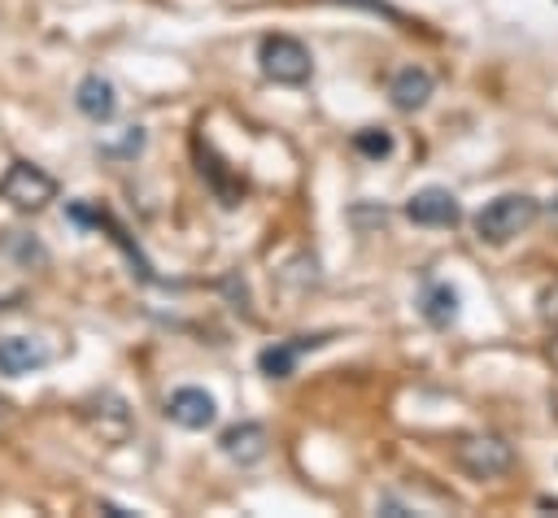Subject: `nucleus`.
Wrapping results in <instances>:
<instances>
[{
    "label": "nucleus",
    "mask_w": 558,
    "mask_h": 518,
    "mask_svg": "<svg viewBox=\"0 0 558 518\" xmlns=\"http://www.w3.org/2000/svg\"><path fill=\"white\" fill-rule=\"evenodd\" d=\"M257 65H262V74L270 83H283V87H301L314 74L310 48L301 39H292V35H266L262 48H257Z\"/></svg>",
    "instance_id": "obj_1"
},
{
    "label": "nucleus",
    "mask_w": 558,
    "mask_h": 518,
    "mask_svg": "<svg viewBox=\"0 0 558 518\" xmlns=\"http://www.w3.org/2000/svg\"><path fill=\"white\" fill-rule=\"evenodd\" d=\"M536 218V200L523 196V192H506L497 200H488L480 213H475V235L488 239V244H506L514 239L523 226H532Z\"/></svg>",
    "instance_id": "obj_2"
},
{
    "label": "nucleus",
    "mask_w": 558,
    "mask_h": 518,
    "mask_svg": "<svg viewBox=\"0 0 558 518\" xmlns=\"http://www.w3.org/2000/svg\"><path fill=\"white\" fill-rule=\"evenodd\" d=\"M0 200L13 205L17 213H39L57 200V178L31 161H13L0 178Z\"/></svg>",
    "instance_id": "obj_3"
},
{
    "label": "nucleus",
    "mask_w": 558,
    "mask_h": 518,
    "mask_svg": "<svg viewBox=\"0 0 558 518\" xmlns=\"http://www.w3.org/2000/svg\"><path fill=\"white\" fill-rule=\"evenodd\" d=\"M405 218L414 222V226H453L458 218H462V205H458V196L449 192V187H418L410 200H405Z\"/></svg>",
    "instance_id": "obj_4"
},
{
    "label": "nucleus",
    "mask_w": 558,
    "mask_h": 518,
    "mask_svg": "<svg viewBox=\"0 0 558 518\" xmlns=\"http://www.w3.org/2000/svg\"><path fill=\"white\" fill-rule=\"evenodd\" d=\"M166 418L174 427H183V431H205L218 418V400L205 387H174L166 396Z\"/></svg>",
    "instance_id": "obj_5"
},
{
    "label": "nucleus",
    "mask_w": 558,
    "mask_h": 518,
    "mask_svg": "<svg viewBox=\"0 0 558 518\" xmlns=\"http://www.w3.org/2000/svg\"><path fill=\"white\" fill-rule=\"evenodd\" d=\"M266 444H270V435H266L262 422H235V427H227V431L218 435L222 457L235 461V466H257V461L266 457Z\"/></svg>",
    "instance_id": "obj_6"
},
{
    "label": "nucleus",
    "mask_w": 558,
    "mask_h": 518,
    "mask_svg": "<svg viewBox=\"0 0 558 518\" xmlns=\"http://www.w3.org/2000/svg\"><path fill=\"white\" fill-rule=\"evenodd\" d=\"M323 344H327V335H292V340H279V344H270V348L257 353V370H262L266 379H288V374L296 370L301 353L323 348Z\"/></svg>",
    "instance_id": "obj_7"
},
{
    "label": "nucleus",
    "mask_w": 558,
    "mask_h": 518,
    "mask_svg": "<svg viewBox=\"0 0 558 518\" xmlns=\"http://www.w3.org/2000/svg\"><path fill=\"white\" fill-rule=\"evenodd\" d=\"M48 366V344L31 340V335H0V374L4 379H22L31 370Z\"/></svg>",
    "instance_id": "obj_8"
},
{
    "label": "nucleus",
    "mask_w": 558,
    "mask_h": 518,
    "mask_svg": "<svg viewBox=\"0 0 558 518\" xmlns=\"http://www.w3.org/2000/svg\"><path fill=\"white\" fill-rule=\"evenodd\" d=\"M458 457H462V466H466L475 479H493V474L510 470V461H514L510 444H501V440H466V444L458 448Z\"/></svg>",
    "instance_id": "obj_9"
},
{
    "label": "nucleus",
    "mask_w": 558,
    "mask_h": 518,
    "mask_svg": "<svg viewBox=\"0 0 558 518\" xmlns=\"http://www.w3.org/2000/svg\"><path fill=\"white\" fill-rule=\"evenodd\" d=\"M74 104H78L83 118L109 122V118L118 113V91H113V83H109L105 74H87V78H78V87H74Z\"/></svg>",
    "instance_id": "obj_10"
},
{
    "label": "nucleus",
    "mask_w": 558,
    "mask_h": 518,
    "mask_svg": "<svg viewBox=\"0 0 558 518\" xmlns=\"http://www.w3.org/2000/svg\"><path fill=\"white\" fill-rule=\"evenodd\" d=\"M388 96H392V104H397L401 113H414V109H423L427 96H432V74H427L423 65H405V70L392 74Z\"/></svg>",
    "instance_id": "obj_11"
},
{
    "label": "nucleus",
    "mask_w": 558,
    "mask_h": 518,
    "mask_svg": "<svg viewBox=\"0 0 558 518\" xmlns=\"http://www.w3.org/2000/svg\"><path fill=\"white\" fill-rule=\"evenodd\" d=\"M418 313L432 322V326H453L458 322V313H462V296H458V287H449V283H427L423 287V296H418Z\"/></svg>",
    "instance_id": "obj_12"
},
{
    "label": "nucleus",
    "mask_w": 558,
    "mask_h": 518,
    "mask_svg": "<svg viewBox=\"0 0 558 518\" xmlns=\"http://www.w3.org/2000/svg\"><path fill=\"white\" fill-rule=\"evenodd\" d=\"M353 148H357L362 157H375V161H379V157L392 152V135H388L384 126H366V131L353 135Z\"/></svg>",
    "instance_id": "obj_13"
},
{
    "label": "nucleus",
    "mask_w": 558,
    "mask_h": 518,
    "mask_svg": "<svg viewBox=\"0 0 558 518\" xmlns=\"http://www.w3.org/2000/svg\"><path fill=\"white\" fill-rule=\"evenodd\" d=\"M13 422H17V409H13V405L0 396V431H4V427H13Z\"/></svg>",
    "instance_id": "obj_14"
},
{
    "label": "nucleus",
    "mask_w": 558,
    "mask_h": 518,
    "mask_svg": "<svg viewBox=\"0 0 558 518\" xmlns=\"http://www.w3.org/2000/svg\"><path fill=\"white\" fill-rule=\"evenodd\" d=\"M353 4H366L371 13H388V4H384V0H353Z\"/></svg>",
    "instance_id": "obj_15"
},
{
    "label": "nucleus",
    "mask_w": 558,
    "mask_h": 518,
    "mask_svg": "<svg viewBox=\"0 0 558 518\" xmlns=\"http://www.w3.org/2000/svg\"><path fill=\"white\" fill-rule=\"evenodd\" d=\"M554 357H558V340H554Z\"/></svg>",
    "instance_id": "obj_16"
}]
</instances>
